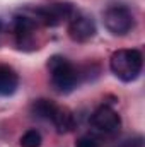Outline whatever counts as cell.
Wrapping results in <instances>:
<instances>
[{
  "instance_id": "13",
  "label": "cell",
  "mask_w": 145,
  "mask_h": 147,
  "mask_svg": "<svg viewBox=\"0 0 145 147\" xmlns=\"http://www.w3.org/2000/svg\"><path fill=\"white\" fill-rule=\"evenodd\" d=\"M140 146H142V139L138 137L137 140H125L119 147H140Z\"/></svg>"
},
{
  "instance_id": "11",
  "label": "cell",
  "mask_w": 145,
  "mask_h": 147,
  "mask_svg": "<svg viewBox=\"0 0 145 147\" xmlns=\"http://www.w3.org/2000/svg\"><path fill=\"white\" fill-rule=\"evenodd\" d=\"M41 142H43L41 134L38 130H34V128L28 130L21 137V147H41Z\"/></svg>"
},
{
  "instance_id": "1",
  "label": "cell",
  "mask_w": 145,
  "mask_h": 147,
  "mask_svg": "<svg viewBox=\"0 0 145 147\" xmlns=\"http://www.w3.org/2000/svg\"><path fill=\"white\" fill-rule=\"evenodd\" d=\"M48 72H50V79H51L53 87L62 94H67V92L73 91L79 84V79H80L79 69L62 55L50 57Z\"/></svg>"
},
{
  "instance_id": "8",
  "label": "cell",
  "mask_w": 145,
  "mask_h": 147,
  "mask_svg": "<svg viewBox=\"0 0 145 147\" xmlns=\"http://www.w3.org/2000/svg\"><path fill=\"white\" fill-rule=\"evenodd\" d=\"M19 87V75L9 65H0V96H12Z\"/></svg>"
},
{
  "instance_id": "5",
  "label": "cell",
  "mask_w": 145,
  "mask_h": 147,
  "mask_svg": "<svg viewBox=\"0 0 145 147\" xmlns=\"http://www.w3.org/2000/svg\"><path fill=\"white\" fill-rule=\"evenodd\" d=\"M91 125L104 135H116L121 128V118L111 106H101L91 115Z\"/></svg>"
},
{
  "instance_id": "14",
  "label": "cell",
  "mask_w": 145,
  "mask_h": 147,
  "mask_svg": "<svg viewBox=\"0 0 145 147\" xmlns=\"http://www.w3.org/2000/svg\"><path fill=\"white\" fill-rule=\"evenodd\" d=\"M0 31H2V22H0Z\"/></svg>"
},
{
  "instance_id": "7",
  "label": "cell",
  "mask_w": 145,
  "mask_h": 147,
  "mask_svg": "<svg viewBox=\"0 0 145 147\" xmlns=\"http://www.w3.org/2000/svg\"><path fill=\"white\" fill-rule=\"evenodd\" d=\"M68 36L77 43H85L96 36V22L82 14L73 16L68 22Z\"/></svg>"
},
{
  "instance_id": "9",
  "label": "cell",
  "mask_w": 145,
  "mask_h": 147,
  "mask_svg": "<svg viewBox=\"0 0 145 147\" xmlns=\"http://www.w3.org/2000/svg\"><path fill=\"white\" fill-rule=\"evenodd\" d=\"M51 123L55 125L56 132L58 134H67V132H72L73 127H75V118H73V113L68 108H62L58 106L53 118H51Z\"/></svg>"
},
{
  "instance_id": "4",
  "label": "cell",
  "mask_w": 145,
  "mask_h": 147,
  "mask_svg": "<svg viewBox=\"0 0 145 147\" xmlns=\"http://www.w3.org/2000/svg\"><path fill=\"white\" fill-rule=\"evenodd\" d=\"M33 16L41 26L46 28H56L63 21H68L73 17V7L65 2H55L48 5H41L36 10H33Z\"/></svg>"
},
{
  "instance_id": "6",
  "label": "cell",
  "mask_w": 145,
  "mask_h": 147,
  "mask_svg": "<svg viewBox=\"0 0 145 147\" xmlns=\"http://www.w3.org/2000/svg\"><path fill=\"white\" fill-rule=\"evenodd\" d=\"M38 26H41L36 21V17L33 14H21L14 17V36L17 39L19 48H26L29 45H33V38H34V31L38 29Z\"/></svg>"
},
{
  "instance_id": "12",
  "label": "cell",
  "mask_w": 145,
  "mask_h": 147,
  "mask_svg": "<svg viewBox=\"0 0 145 147\" xmlns=\"http://www.w3.org/2000/svg\"><path fill=\"white\" fill-rule=\"evenodd\" d=\"M75 147H99V142L92 135H82V137L77 139Z\"/></svg>"
},
{
  "instance_id": "3",
  "label": "cell",
  "mask_w": 145,
  "mask_h": 147,
  "mask_svg": "<svg viewBox=\"0 0 145 147\" xmlns=\"http://www.w3.org/2000/svg\"><path fill=\"white\" fill-rule=\"evenodd\" d=\"M103 22H104V28L114 36H126L135 26L133 14L125 5H113V7H109L104 12Z\"/></svg>"
},
{
  "instance_id": "10",
  "label": "cell",
  "mask_w": 145,
  "mask_h": 147,
  "mask_svg": "<svg viewBox=\"0 0 145 147\" xmlns=\"http://www.w3.org/2000/svg\"><path fill=\"white\" fill-rule=\"evenodd\" d=\"M56 108H58V106H56L51 99H36V101L31 105V111H33L34 116L43 118V120H50V121H51V118H53Z\"/></svg>"
},
{
  "instance_id": "2",
  "label": "cell",
  "mask_w": 145,
  "mask_h": 147,
  "mask_svg": "<svg viewBox=\"0 0 145 147\" xmlns=\"http://www.w3.org/2000/svg\"><path fill=\"white\" fill-rule=\"evenodd\" d=\"M111 72L123 82H132L138 79L144 67V57L138 50H116L109 60Z\"/></svg>"
}]
</instances>
